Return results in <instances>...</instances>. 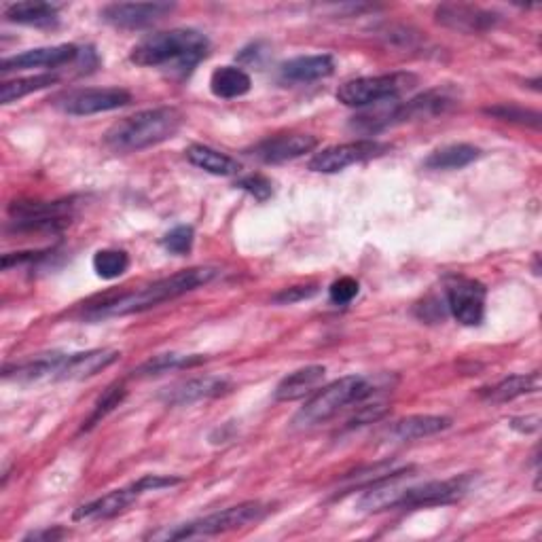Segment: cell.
I'll use <instances>...</instances> for the list:
<instances>
[{
  "label": "cell",
  "instance_id": "cell-7",
  "mask_svg": "<svg viewBox=\"0 0 542 542\" xmlns=\"http://www.w3.org/2000/svg\"><path fill=\"white\" fill-rule=\"evenodd\" d=\"M183 479L178 477H164V475H144L142 479L130 483L128 487H121V490L108 492L102 498H96L92 502L83 504L75 511V521H96V519H108L123 513L125 509L134 504L142 494L164 490V487L178 485Z\"/></svg>",
  "mask_w": 542,
  "mask_h": 542
},
{
  "label": "cell",
  "instance_id": "cell-38",
  "mask_svg": "<svg viewBox=\"0 0 542 542\" xmlns=\"http://www.w3.org/2000/svg\"><path fill=\"white\" fill-rule=\"evenodd\" d=\"M511 428L519 432H536L540 428V420L536 418V415H532V418H515L511 420Z\"/></svg>",
  "mask_w": 542,
  "mask_h": 542
},
{
  "label": "cell",
  "instance_id": "cell-34",
  "mask_svg": "<svg viewBox=\"0 0 542 542\" xmlns=\"http://www.w3.org/2000/svg\"><path fill=\"white\" fill-rule=\"evenodd\" d=\"M238 187L244 189L246 193H250L255 200L265 202L274 193V187H271V180L265 178L263 174H248L244 178L238 180Z\"/></svg>",
  "mask_w": 542,
  "mask_h": 542
},
{
  "label": "cell",
  "instance_id": "cell-36",
  "mask_svg": "<svg viewBox=\"0 0 542 542\" xmlns=\"http://www.w3.org/2000/svg\"><path fill=\"white\" fill-rule=\"evenodd\" d=\"M318 293V286L316 284H303V286H291V288H284V291H280L276 297H274V303L278 305H293V303H299L303 299H310Z\"/></svg>",
  "mask_w": 542,
  "mask_h": 542
},
{
  "label": "cell",
  "instance_id": "cell-35",
  "mask_svg": "<svg viewBox=\"0 0 542 542\" xmlns=\"http://www.w3.org/2000/svg\"><path fill=\"white\" fill-rule=\"evenodd\" d=\"M358 291H360L358 282H356L354 278L346 276V278H339V280H335V282L331 284V288H329V297H331V301H333L335 305H348V303H352V301L356 299Z\"/></svg>",
  "mask_w": 542,
  "mask_h": 542
},
{
  "label": "cell",
  "instance_id": "cell-24",
  "mask_svg": "<svg viewBox=\"0 0 542 542\" xmlns=\"http://www.w3.org/2000/svg\"><path fill=\"white\" fill-rule=\"evenodd\" d=\"M250 87H252L250 77L238 66H221L216 68L210 77L212 94L223 100L242 98L250 92Z\"/></svg>",
  "mask_w": 542,
  "mask_h": 542
},
{
  "label": "cell",
  "instance_id": "cell-10",
  "mask_svg": "<svg viewBox=\"0 0 542 542\" xmlns=\"http://www.w3.org/2000/svg\"><path fill=\"white\" fill-rule=\"evenodd\" d=\"M386 151H390V147L379 140H356V142L335 144V147L322 149L310 159V164L307 166H310L312 172L335 174L354 164H360V161H369L373 157L384 155Z\"/></svg>",
  "mask_w": 542,
  "mask_h": 542
},
{
  "label": "cell",
  "instance_id": "cell-31",
  "mask_svg": "<svg viewBox=\"0 0 542 542\" xmlns=\"http://www.w3.org/2000/svg\"><path fill=\"white\" fill-rule=\"evenodd\" d=\"M125 394H128V392H125V388H123V386H113V388H108V390H106V392L100 396V401L96 403V407H94L92 415H89V420H87V424L83 426V430H89V428H92V426H96L100 420H104V418H106L108 413L115 411V409H117V407L123 403Z\"/></svg>",
  "mask_w": 542,
  "mask_h": 542
},
{
  "label": "cell",
  "instance_id": "cell-17",
  "mask_svg": "<svg viewBox=\"0 0 542 542\" xmlns=\"http://www.w3.org/2000/svg\"><path fill=\"white\" fill-rule=\"evenodd\" d=\"M231 390V384L223 377H195L180 382L161 392V401L166 405H191L204 399H216Z\"/></svg>",
  "mask_w": 542,
  "mask_h": 542
},
{
  "label": "cell",
  "instance_id": "cell-26",
  "mask_svg": "<svg viewBox=\"0 0 542 542\" xmlns=\"http://www.w3.org/2000/svg\"><path fill=\"white\" fill-rule=\"evenodd\" d=\"M540 390V373H528V375H511L507 379H502L500 384L490 388V392H485V399L492 403H509L519 399V396H526L532 392Z\"/></svg>",
  "mask_w": 542,
  "mask_h": 542
},
{
  "label": "cell",
  "instance_id": "cell-15",
  "mask_svg": "<svg viewBox=\"0 0 542 542\" xmlns=\"http://www.w3.org/2000/svg\"><path fill=\"white\" fill-rule=\"evenodd\" d=\"M318 147V138L310 134H282L259 142L252 155L261 159L263 164H284V161L299 159L312 153Z\"/></svg>",
  "mask_w": 542,
  "mask_h": 542
},
{
  "label": "cell",
  "instance_id": "cell-22",
  "mask_svg": "<svg viewBox=\"0 0 542 542\" xmlns=\"http://www.w3.org/2000/svg\"><path fill=\"white\" fill-rule=\"evenodd\" d=\"M5 17L13 24L34 28H56L60 22L58 7L49 3H15L5 9Z\"/></svg>",
  "mask_w": 542,
  "mask_h": 542
},
{
  "label": "cell",
  "instance_id": "cell-1",
  "mask_svg": "<svg viewBox=\"0 0 542 542\" xmlns=\"http://www.w3.org/2000/svg\"><path fill=\"white\" fill-rule=\"evenodd\" d=\"M219 274L221 271L216 267H191L185 271H178V274L142 286V288H138V291L121 293L117 297H106L98 303H92L87 310V316L89 318H108V316H128V314L151 310V307H157V305L172 301L180 295H187V293L195 291V288L206 286Z\"/></svg>",
  "mask_w": 542,
  "mask_h": 542
},
{
  "label": "cell",
  "instance_id": "cell-18",
  "mask_svg": "<svg viewBox=\"0 0 542 542\" xmlns=\"http://www.w3.org/2000/svg\"><path fill=\"white\" fill-rule=\"evenodd\" d=\"M79 58L77 45H56V47H41L20 53V56L5 58L0 64V70H30V68H60Z\"/></svg>",
  "mask_w": 542,
  "mask_h": 542
},
{
  "label": "cell",
  "instance_id": "cell-28",
  "mask_svg": "<svg viewBox=\"0 0 542 542\" xmlns=\"http://www.w3.org/2000/svg\"><path fill=\"white\" fill-rule=\"evenodd\" d=\"M413 471V466L409 464H403V462H396V460H386V462H377L373 466H367V468H360V471L348 475L346 481L350 487L354 485H373V483H379V481H384V479H390L394 475H401V473H411Z\"/></svg>",
  "mask_w": 542,
  "mask_h": 542
},
{
  "label": "cell",
  "instance_id": "cell-5",
  "mask_svg": "<svg viewBox=\"0 0 542 542\" xmlns=\"http://www.w3.org/2000/svg\"><path fill=\"white\" fill-rule=\"evenodd\" d=\"M267 507L263 502H242L238 507H229L225 511L212 513L208 517L195 519L180 526L164 528L151 534L153 540H187V538H206L216 534H227L233 530H242L250 523H257L267 515Z\"/></svg>",
  "mask_w": 542,
  "mask_h": 542
},
{
  "label": "cell",
  "instance_id": "cell-39",
  "mask_svg": "<svg viewBox=\"0 0 542 542\" xmlns=\"http://www.w3.org/2000/svg\"><path fill=\"white\" fill-rule=\"evenodd\" d=\"M66 532L60 530V528H53V530H43V532H32L28 534L24 540H60L64 538Z\"/></svg>",
  "mask_w": 542,
  "mask_h": 542
},
{
  "label": "cell",
  "instance_id": "cell-6",
  "mask_svg": "<svg viewBox=\"0 0 542 542\" xmlns=\"http://www.w3.org/2000/svg\"><path fill=\"white\" fill-rule=\"evenodd\" d=\"M415 85H418V77L411 75V72H392V75L382 77H360L343 83L337 89V100L352 108H365L371 104L396 100Z\"/></svg>",
  "mask_w": 542,
  "mask_h": 542
},
{
  "label": "cell",
  "instance_id": "cell-11",
  "mask_svg": "<svg viewBox=\"0 0 542 542\" xmlns=\"http://www.w3.org/2000/svg\"><path fill=\"white\" fill-rule=\"evenodd\" d=\"M485 286L466 280V278H454L447 284V307L451 316H454L464 327H477L485 316Z\"/></svg>",
  "mask_w": 542,
  "mask_h": 542
},
{
  "label": "cell",
  "instance_id": "cell-23",
  "mask_svg": "<svg viewBox=\"0 0 542 542\" xmlns=\"http://www.w3.org/2000/svg\"><path fill=\"white\" fill-rule=\"evenodd\" d=\"M187 159L193 166L202 168L204 172L214 176H236L242 170L236 159L212 147H206V144H191L187 149Z\"/></svg>",
  "mask_w": 542,
  "mask_h": 542
},
{
  "label": "cell",
  "instance_id": "cell-4",
  "mask_svg": "<svg viewBox=\"0 0 542 542\" xmlns=\"http://www.w3.org/2000/svg\"><path fill=\"white\" fill-rule=\"evenodd\" d=\"M375 392V382L363 375H348L318 390L293 418V428L307 430L329 422L348 405L363 403Z\"/></svg>",
  "mask_w": 542,
  "mask_h": 542
},
{
  "label": "cell",
  "instance_id": "cell-21",
  "mask_svg": "<svg viewBox=\"0 0 542 542\" xmlns=\"http://www.w3.org/2000/svg\"><path fill=\"white\" fill-rule=\"evenodd\" d=\"M324 375H327V369L320 365H310L293 371L291 375H286L282 382L276 386L274 399L280 403H291L305 399L307 394H312L320 384Z\"/></svg>",
  "mask_w": 542,
  "mask_h": 542
},
{
  "label": "cell",
  "instance_id": "cell-13",
  "mask_svg": "<svg viewBox=\"0 0 542 542\" xmlns=\"http://www.w3.org/2000/svg\"><path fill=\"white\" fill-rule=\"evenodd\" d=\"M176 9L170 3H113L100 11V17L121 30H142L164 20Z\"/></svg>",
  "mask_w": 542,
  "mask_h": 542
},
{
  "label": "cell",
  "instance_id": "cell-30",
  "mask_svg": "<svg viewBox=\"0 0 542 542\" xmlns=\"http://www.w3.org/2000/svg\"><path fill=\"white\" fill-rule=\"evenodd\" d=\"M130 267V257L128 252L123 250H98L94 255V271L102 278V280H115L119 276H123L125 271Z\"/></svg>",
  "mask_w": 542,
  "mask_h": 542
},
{
  "label": "cell",
  "instance_id": "cell-19",
  "mask_svg": "<svg viewBox=\"0 0 542 542\" xmlns=\"http://www.w3.org/2000/svg\"><path fill=\"white\" fill-rule=\"evenodd\" d=\"M335 72V60L329 53L320 56H301L293 58L280 66L278 77L284 83H314L327 79Z\"/></svg>",
  "mask_w": 542,
  "mask_h": 542
},
{
  "label": "cell",
  "instance_id": "cell-3",
  "mask_svg": "<svg viewBox=\"0 0 542 542\" xmlns=\"http://www.w3.org/2000/svg\"><path fill=\"white\" fill-rule=\"evenodd\" d=\"M185 123V115L176 106H157L119 119L104 134L108 149L117 153H134L151 149L155 144L174 138Z\"/></svg>",
  "mask_w": 542,
  "mask_h": 542
},
{
  "label": "cell",
  "instance_id": "cell-14",
  "mask_svg": "<svg viewBox=\"0 0 542 542\" xmlns=\"http://www.w3.org/2000/svg\"><path fill=\"white\" fill-rule=\"evenodd\" d=\"M435 17L441 26L464 34L487 32L500 22V15L475 5H441L437 7Z\"/></svg>",
  "mask_w": 542,
  "mask_h": 542
},
{
  "label": "cell",
  "instance_id": "cell-8",
  "mask_svg": "<svg viewBox=\"0 0 542 542\" xmlns=\"http://www.w3.org/2000/svg\"><path fill=\"white\" fill-rule=\"evenodd\" d=\"M132 102V94L121 87H89L75 89L56 98V106L66 115L87 117L96 113L117 111V108L128 106Z\"/></svg>",
  "mask_w": 542,
  "mask_h": 542
},
{
  "label": "cell",
  "instance_id": "cell-33",
  "mask_svg": "<svg viewBox=\"0 0 542 542\" xmlns=\"http://www.w3.org/2000/svg\"><path fill=\"white\" fill-rule=\"evenodd\" d=\"M193 240H195V231L189 225H180L174 227L168 236L164 238V246L174 252V255H187L193 248Z\"/></svg>",
  "mask_w": 542,
  "mask_h": 542
},
{
  "label": "cell",
  "instance_id": "cell-12",
  "mask_svg": "<svg viewBox=\"0 0 542 542\" xmlns=\"http://www.w3.org/2000/svg\"><path fill=\"white\" fill-rule=\"evenodd\" d=\"M9 214L17 229H56L70 223L68 219L72 216V202H15L11 204Z\"/></svg>",
  "mask_w": 542,
  "mask_h": 542
},
{
  "label": "cell",
  "instance_id": "cell-32",
  "mask_svg": "<svg viewBox=\"0 0 542 542\" xmlns=\"http://www.w3.org/2000/svg\"><path fill=\"white\" fill-rule=\"evenodd\" d=\"M485 115L502 119V121H513V123H523V125H532V128H538L540 125V115L534 111H526V108H519L513 104H500V106H490L483 111Z\"/></svg>",
  "mask_w": 542,
  "mask_h": 542
},
{
  "label": "cell",
  "instance_id": "cell-16",
  "mask_svg": "<svg viewBox=\"0 0 542 542\" xmlns=\"http://www.w3.org/2000/svg\"><path fill=\"white\" fill-rule=\"evenodd\" d=\"M121 358L117 350H87L77 354H64L53 382H64V379H87L102 373Z\"/></svg>",
  "mask_w": 542,
  "mask_h": 542
},
{
  "label": "cell",
  "instance_id": "cell-2",
  "mask_svg": "<svg viewBox=\"0 0 542 542\" xmlns=\"http://www.w3.org/2000/svg\"><path fill=\"white\" fill-rule=\"evenodd\" d=\"M210 49L208 36L193 28H176L168 32H157L142 39L130 53V60L144 68H166L170 66L180 75L200 64Z\"/></svg>",
  "mask_w": 542,
  "mask_h": 542
},
{
  "label": "cell",
  "instance_id": "cell-20",
  "mask_svg": "<svg viewBox=\"0 0 542 542\" xmlns=\"http://www.w3.org/2000/svg\"><path fill=\"white\" fill-rule=\"evenodd\" d=\"M451 426V418L445 415H409L399 422H394L388 428V439L407 443V441H418L424 437L439 435V432L447 430Z\"/></svg>",
  "mask_w": 542,
  "mask_h": 542
},
{
  "label": "cell",
  "instance_id": "cell-9",
  "mask_svg": "<svg viewBox=\"0 0 542 542\" xmlns=\"http://www.w3.org/2000/svg\"><path fill=\"white\" fill-rule=\"evenodd\" d=\"M473 485V473L451 477L445 481H430L424 485L405 487V492L396 504V509L411 511V509H426V507H443V504L458 502L462 496L468 494Z\"/></svg>",
  "mask_w": 542,
  "mask_h": 542
},
{
  "label": "cell",
  "instance_id": "cell-27",
  "mask_svg": "<svg viewBox=\"0 0 542 542\" xmlns=\"http://www.w3.org/2000/svg\"><path fill=\"white\" fill-rule=\"evenodd\" d=\"M206 363V356L200 354H159L147 363L140 365L134 375L138 377H147V375H161L168 371H176V369H191Z\"/></svg>",
  "mask_w": 542,
  "mask_h": 542
},
{
  "label": "cell",
  "instance_id": "cell-29",
  "mask_svg": "<svg viewBox=\"0 0 542 542\" xmlns=\"http://www.w3.org/2000/svg\"><path fill=\"white\" fill-rule=\"evenodd\" d=\"M53 83H58L56 75H34V77H26V79H15V81H5L0 85V102L3 104H11L22 100L28 94L41 92V89L51 87Z\"/></svg>",
  "mask_w": 542,
  "mask_h": 542
},
{
  "label": "cell",
  "instance_id": "cell-37",
  "mask_svg": "<svg viewBox=\"0 0 542 542\" xmlns=\"http://www.w3.org/2000/svg\"><path fill=\"white\" fill-rule=\"evenodd\" d=\"M386 413H388V407H386V405L363 407V409H358L354 418L348 422V428H358V426H365V424H373V422H377V420H382Z\"/></svg>",
  "mask_w": 542,
  "mask_h": 542
},
{
  "label": "cell",
  "instance_id": "cell-25",
  "mask_svg": "<svg viewBox=\"0 0 542 542\" xmlns=\"http://www.w3.org/2000/svg\"><path fill=\"white\" fill-rule=\"evenodd\" d=\"M481 157V151L473 144H447L443 149H437L435 153H430L428 159L424 161V166L428 170H460L471 166L473 161Z\"/></svg>",
  "mask_w": 542,
  "mask_h": 542
}]
</instances>
